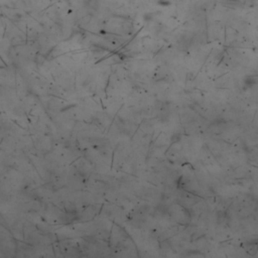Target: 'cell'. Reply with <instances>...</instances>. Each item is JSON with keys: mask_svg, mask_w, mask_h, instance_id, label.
Segmentation results:
<instances>
[{"mask_svg": "<svg viewBox=\"0 0 258 258\" xmlns=\"http://www.w3.org/2000/svg\"><path fill=\"white\" fill-rule=\"evenodd\" d=\"M157 4L162 5V6H168V5H171V1H168V0H159V1L157 2Z\"/></svg>", "mask_w": 258, "mask_h": 258, "instance_id": "6da1fadb", "label": "cell"}]
</instances>
